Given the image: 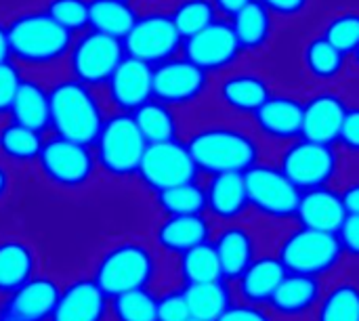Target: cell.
I'll list each match as a JSON object with an SVG mask.
<instances>
[{
	"instance_id": "681fc988",
	"label": "cell",
	"mask_w": 359,
	"mask_h": 321,
	"mask_svg": "<svg viewBox=\"0 0 359 321\" xmlns=\"http://www.w3.org/2000/svg\"><path fill=\"white\" fill-rule=\"evenodd\" d=\"M341 196H343V204H345L347 214H359V179L349 181L341 189Z\"/></svg>"
},
{
	"instance_id": "52a82bcc",
	"label": "cell",
	"mask_w": 359,
	"mask_h": 321,
	"mask_svg": "<svg viewBox=\"0 0 359 321\" xmlns=\"http://www.w3.org/2000/svg\"><path fill=\"white\" fill-rule=\"evenodd\" d=\"M276 164L301 189L332 185L343 170V153L337 145L299 137L280 147Z\"/></svg>"
},
{
	"instance_id": "d4e9b609",
	"label": "cell",
	"mask_w": 359,
	"mask_h": 321,
	"mask_svg": "<svg viewBox=\"0 0 359 321\" xmlns=\"http://www.w3.org/2000/svg\"><path fill=\"white\" fill-rule=\"evenodd\" d=\"M229 23L242 46L244 57L267 53L280 32L278 19L259 0H252L244 8H240L233 17H229Z\"/></svg>"
},
{
	"instance_id": "bcb514c9",
	"label": "cell",
	"mask_w": 359,
	"mask_h": 321,
	"mask_svg": "<svg viewBox=\"0 0 359 321\" xmlns=\"http://www.w3.org/2000/svg\"><path fill=\"white\" fill-rule=\"evenodd\" d=\"M343 257L359 261V214H347L337 231Z\"/></svg>"
},
{
	"instance_id": "30bf717a",
	"label": "cell",
	"mask_w": 359,
	"mask_h": 321,
	"mask_svg": "<svg viewBox=\"0 0 359 321\" xmlns=\"http://www.w3.org/2000/svg\"><path fill=\"white\" fill-rule=\"evenodd\" d=\"M250 212L265 221L284 223L297 217L301 189L273 162H257L244 172Z\"/></svg>"
},
{
	"instance_id": "7dc6e473",
	"label": "cell",
	"mask_w": 359,
	"mask_h": 321,
	"mask_svg": "<svg viewBox=\"0 0 359 321\" xmlns=\"http://www.w3.org/2000/svg\"><path fill=\"white\" fill-rule=\"evenodd\" d=\"M217 321H273V317L261 305L242 301V303H231Z\"/></svg>"
},
{
	"instance_id": "11a10c76",
	"label": "cell",
	"mask_w": 359,
	"mask_h": 321,
	"mask_svg": "<svg viewBox=\"0 0 359 321\" xmlns=\"http://www.w3.org/2000/svg\"><path fill=\"white\" fill-rule=\"evenodd\" d=\"M185 321H204V320H196V317H187Z\"/></svg>"
},
{
	"instance_id": "d6986e66",
	"label": "cell",
	"mask_w": 359,
	"mask_h": 321,
	"mask_svg": "<svg viewBox=\"0 0 359 321\" xmlns=\"http://www.w3.org/2000/svg\"><path fill=\"white\" fill-rule=\"evenodd\" d=\"M101 95L109 111L133 114L151 99V65L124 57L101 88Z\"/></svg>"
},
{
	"instance_id": "5bb4252c",
	"label": "cell",
	"mask_w": 359,
	"mask_h": 321,
	"mask_svg": "<svg viewBox=\"0 0 359 321\" xmlns=\"http://www.w3.org/2000/svg\"><path fill=\"white\" fill-rule=\"evenodd\" d=\"M200 170L183 139L149 143L143 151V160L137 172V183L147 191L156 193L166 187L198 181Z\"/></svg>"
},
{
	"instance_id": "277c9868",
	"label": "cell",
	"mask_w": 359,
	"mask_h": 321,
	"mask_svg": "<svg viewBox=\"0 0 359 321\" xmlns=\"http://www.w3.org/2000/svg\"><path fill=\"white\" fill-rule=\"evenodd\" d=\"M48 135L90 147L109 114L105 99L97 88L67 74L55 76L48 82Z\"/></svg>"
},
{
	"instance_id": "6da1fadb",
	"label": "cell",
	"mask_w": 359,
	"mask_h": 321,
	"mask_svg": "<svg viewBox=\"0 0 359 321\" xmlns=\"http://www.w3.org/2000/svg\"><path fill=\"white\" fill-rule=\"evenodd\" d=\"M183 141L198 166L200 175L246 172L263 160L265 143L244 120L223 116L191 122Z\"/></svg>"
},
{
	"instance_id": "f6af8a7d",
	"label": "cell",
	"mask_w": 359,
	"mask_h": 321,
	"mask_svg": "<svg viewBox=\"0 0 359 321\" xmlns=\"http://www.w3.org/2000/svg\"><path fill=\"white\" fill-rule=\"evenodd\" d=\"M337 147L345 156L359 158V103H349L341 132H339Z\"/></svg>"
},
{
	"instance_id": "ee69618b",
	"label": "cell",
	"mask_w": 359,
	"mask_h": 321,
	"mask_svg": "<svg viewBox=\"0 0 359 321\" xmlns=\"http://www.w3.org/2000/svg\"><path fill=\"white\" fill-rule=\"evenodd\" d=\"M23 74L25 71L11 59L0 63V120L8 118L13 99H15V93Z\"/></svg>"
},
{
	"instance_id": "9f6ffc18",
	"label": "cell",
	"mask_w": 359,
	"mask_h": 321,
	"mask_svg": "<svg viewBox=\"0 0 359 321\" xmlns=\"http://www.w3.org/2000/svg\"><path fill=\"white\" fill-rule=\"evenodd\" d=\"M126 2H141V0H126Z\"/></svg>"
},
{
	"instance_id": "8992f818",
	"label": "cell",
	"mask_w": 359,
	"mask_h": 321,
	"mask_svg": "<svg viewBox=\"0 0 359 321\" xmlns=\"http://www.w3.org/2000/svg\"><path fill=\"white\" fill-rule=\"evenodd\" d=\"M34 170L48 189L65 196L84 193L99 179L93 147L55 135H46Z\"/></svg>"
},
{
	"instance_id": "1f68e13d",
	"label": "cell",
	"mask_w": 359,
	"mask_h": 321,
	"mask_svg": "<svg viewBox=\"0 0 359 321\" xmlns=\"http://www.w3.org/2000/svg\"><path fill=\"white\" fill-rule=\"evenodd\" d=\"M44 139L46 135L4 118L0 120V160L13 170L34 168Z\"/></svg>"
},
{
	"instance_id": "f546056e",
	"label": "cell",
	"mask_w": 359,
	"mask_h": 321,
	"mask_svg": "<svg viewBox=\"0 0 359 321\" xmlns=\"http://www.w3.org/2000/svg\"><path fill=\"white\" fill-rule=\"evenodd\" d=\"M322 299V282L320 278L286 273V278L276 288L269 299V307L273 313L282 317H303L309 311H316Z\"/></svg>"
},
{
	"instance_id": "836d02e7",
	"label": "cell",
	"mask_w": 359,
	"mask_h": 321,
	"mask_svg": "<svg viewBox=\"0 0 359 321\" xmlns=\"http://www.w3.org/2000/svg\"><path fill=\"white\" fill-rule=\"evenodd\" d=\"M172 267H175L177 284H181V286L223 280L221 263H219V257H217V250H215L212 242L194 246L187 252L175 257Z\"/></svg>"
},
{
	"instance_id": "603a6c76",
	"label": "cell",
	"mask_w": 359,
	"mask_h": 321,
	"mask_svg": "<svg viewBox=\"0 0 359 321\" xmlns=\"http://www.w3.org/2000/svg\"><path fill=\"white\" fill-rule=\"evenodd\" d=\"M40 273V252L23 235H0V296H6Z\"/></svg>"
},
{
	"instance_id": "ffe728a7",
	"label": "cell",
	"mask_w": 359,
	"mask_h": 321,
	"mask_svg": "<svg viewBox=\"0 0 359 321\" xmlns=\"http://www.w3.org/2000/svg\"><path fill=\"white\" fill-rule=\"evenodd\" d=\"M48 321H109V296L90 275H76L61 284Z\"/></svg>"
},
{
	"instance_id": "4fadbf2b",
	"label": "cell",
	"mask_w": 359,
	"mask_h": 321,
	"mask_svg": "<svg viewBox=\"0 0 359 321\" xmlns=\"http://www.w3.org/2000/svg\"><path fill=\"white\" fill-rule=\"evenodd\" d=\"M273 90V82L265 71L240 63L215 78L210 101L223 116L250 120V116L269 99Z\"/></svg>"
},
{
	"instance_id": "f5cc1de1",
	"label": "cell",
	"mask_w": 359,
	"mask_h": 321,
	"mask_svg": "<svg viewBox=\"0 0 359 321\" xmlns=\"http://www.w3.org/2000/svg\"><path fill=\"white\" fill-rule=\"evenodd\" d=\"M349 63H351V69L353 71H358L359 74V46L351 53V57H349Z\"/></svg>"
},
{
	"instance_id": "44dd1931",
	"label": "cell",
	"mask_w": 359,
	"mask_h": 321,
	"mask_svg": "<svg viewBox=\"0 0 359 321\" xmlns=\"http://www.w3.org/2000/svg\"><path fill=\"white\" fill-rule=\"evenodd\" d=\"M215 223L208 214H181V217H160L151 229V244L160 250L164 259H175L194 246L212 240Z\"/></svg>"
},
{
	"instance_id": "d6a6232c",
	"label": "cell",
	"mask_w": 359,
	"mask_h": 321,
	"mask_svg": "<svg viewBox=\"0 0 359 321\" xmlns=\"http://www.w3.org/2000/svg\"><path fill=\"white\" fill-rule=\"evenodd\" d=\"M139 15V2L88 0V29L124 40Z\"/></svg>"
},
{
	"instance_id": "9c48e42d",
	"label": "cell",
	"mask_w": 359,
	"mask_h": 321,
	"mask_svg": "<svg viewBox=\"0 0 359 321\" xmlns=\"http://www.w3.org/2000/svg\"><path fill=\"white\" fill-rule=\"evenodd\" d=\"M278 259L288 273L322 278L332 273L345 257L337 233L299 225L280 240Z\"/></svg>"
},
{
	"instance_id": "ab89813d",
	"label": "cell",
	"mask_w": 359,
	"mask_h": 321,
	"mask_svg": "<svg viewBox=\"0 0 359 321\" xmlns=\"http://www.w3.org/2000/svg\"><path fill=\"white\" fill-rule=\"evenodd\" d=\"M320 34L330 44H334L339 50H343L345 55L351 57V53L359 46V11L358 8H343V11L332 13L324 21Z\"/></svg>"
},
{
	"instance_id": "b9f144b4",
	"label": "cell",
	"mask_w": 359,
	"mask_h": 321,
	"mask_svg": "<svg viewBox=\"0 0 359 321\" xmlns=\"http://www.w3.org/2000/svg\"><path fill=\"white\" fill-rule=\"evenodd\" d=\"M187 317L191 315L183 286L175 284L158 288V321H185Z\"/></svg>"
},
{
	"instance_id": "484cf974",
	"label": "cell",
	"mask_w": 359,
	"mask_h": 321,
	"mask_svg": "<svg viewBox=\"0 0 359 321\" xmlns=\"http://www.w3.org/2000/svg\"><path fill=\"white\" fill-rule=\"evenodd\" d=\"M345 217H347V210L343 204V196L332 185L301 191V200H299V208L294 217L299 225L318 229V231L337 233Z\"/></svg>"
},
{
	"instance_id": "2e32d148",
	"label": "cell",
	"mask_w": 359,
	"mask_h": 321,
	"mask_svg": "<svg viewBox=\"0 0 359 321\" xmlns=\"http://www.w3.org/2000/svg\"><path fill=\"white\" fill-rule=\"evenodd\" d=\"M248 122L263 143L282 147L303 137V97L273 90Z\"/></svg>"
},
{
	"instance_id": "f35d334b",
	"label": "cell",
	"mask_w": 359,
	"mask_h": 321,
	"mask_svg": "<svg viewBox=\"0 0 359 321\" xmlns=\"http://www.w3.org/2000/svg\"><path fill=\"white\" fill-rule=\"evenodd\" d=\"M168 13L183 40L219 19L212 0H177L168 6Z\"/></svg>"
},
{
	"instance_id": "d590c367",
	"label": "cell",
	"mask_w": 359,
	"mask_h": 321,
	"mask_svg": "<svg viewBox=\"0 0 359 321\" xmlns=\"http://www.w3.org/2000/svg\"><path fill=\"white\" fill-rule=\"evenodd\" d=\"M151 202L160 217L206 214V191L200 179L156 191L151 193Z\"/></svg>"
},
{
	"instance_id": "cb8c5ba5",
	"label": "cell",
	"mask_w": 359,
	"mask_h": 321,
	"mask_svg": "<svg viewBox=\"0 0 359 321\" xmlns=\"http://www.w3.org/2000/svg\"><path fill=\"white\" fill-rule=\"evenodd\" d=\"M210 242L217 250L223 280H227L229 284L236 282L257 257L255 233L242 221L221 225L219 229H215Z\"/></svg>"
},
{
	"instance_id": "83f0119b",
	"label": "cell",
	"mask_w": 359,
	"mask_h": 321,
	"mask_svg": "<svg viewBox=\"0 0 359 321\" xmlns=\"http://www.w3.org/2000/svg\"><path fill=\"white\" fill-rule=\"evenodd\" d=\"M11 120L48 135L50 130V111H48V82L42 80L38 74H23L13 105H11Z\"/></svg>"
},
{
	"instance_id": "3957f363",
	"label": "cell",
	"mask_w": 359,
	"mask_h": 321,
	"mask_svg": "<svg viewBox=\"0 0 359 321\" xmlns=\"http://www.w3.org/2000/svg\"><path fill=\"white\" fill-rule=\"evenodd\" d=\"M88 275L109 299L141 288L158 290L164 275V257L151 240L124 235L99 250Z\"/></svg>"
},
{
	"instance_id": "9a60e30c",
	"label": "cell",
	"mask_w": 359,
	"mask_h": 321,
	"mask_svg": "<svg viewBox=\"0 0 359 321\" xmlns=\"http://www.w3.org/2000/svg\"><path fill=\"white\" fill-rule=\"evenodd\" d=\"M181 55L202 67L212 78L229 71L246 59L229 19L223 17L212 21L202 32L185 38L181 44Z\"/></svg>"
},
{
	"instance_id": "7a4b0ae2",
	"label": "cell",
	"mask_w": 359,
	"mask_h": 321,
	"mask_svg": "<svg viewBox=\"0 0 359 321\" xmlns=\"http://www.w3.org/2000/svg\"><path fill=\"white\" fill-rule=\"evenodd\" d=\"M8 53L25 74H50L65 65L74 34L61 27L42 6H27L6 17Z\"/></svg>"
},
{
	"instance_id": "ac0fdd59",
	"label": "cell",
	"mask_w": 359,
	"mask_h": 321,
	"mask_svg": "<svg viewBox=\"0 0 359 321\" xmlns=\"http://www.w3.org/2000/svg\"><path fill=\"white\" fill-rule=\"evenodd\" d=\"M349 99L334 86H320L303 97V137L337 145Z\"/></svg>"
},
{
	"instance_id": "7bdbcfd3",
	"label": "cell",
	"mask_w": 359,
	"mask_h": 321,
	"mask_svg": "<svg viewBox=\"0 0 359 321\" xmlns=\"http://www.w3.org/2000/svg\"><path fill=\"white\" fill-rule=\"evenodd\" d=\"M278 23H294L309 17L316 6V0H259Z\"/></svg>"
},
{
	"instance_id": "e575fe53",
	"label": "cell",
	"mask_w": 359,
	"mask_h": 321,
	"mask_svg": "<svg viewBox=\"0 0 359 321\" xmlns=\"http://www.w3.org/2000/svg\"><path fill=\"white\" fill-rule=\"evenodd\" d=\"M183 292H185V301L189 307V315L196 320L217 321L233 303L231 286L227 280L189 284V286H183Z\"/></svg>"
},
{
	"instance_id": "4dcf8cb0",
	"label": "cell",
	"mask_w": 359,
	"mask_h": 321,
	"mask_svg": "<svg viewBox=\"0 0 359 321\" xmlns=\"http://www.w3.org/2000/svg\"><path fill=\"white\" fill-rule=\"evenodd\" d=\"M130 116L147 145L183 139L187 128V120L183 118L181 111L154 97L143 105H139Z\"/></svg>"
},
{
	"instance_id": "f1b7e54d",
	"label": "cell",
	"mask_w": 359,
	"mask_h": 321,
	"mask_svg": "<svg viewBox=\"0 0 359 321\" xmlns=\"http://www.w3.org/2000/svg\"><path fill=\"white\" fill-rule=\"evenodd\" d=\"M286 269L278 254H257L255 261L242 271V275L233 282L238 299L252 305H267L273 296L280 282L286 278Z\"/></svg>"
},
{
	"instance_id": "8d00e7d4",
	"label": "cell",
	"mask_w": 359,
	"mask_h": 321,
	"mask_svg": "<svg viewBox=\"0 0 359 321\" xmlns=\"http://www.w3.org/2000/svg\"><path fill=\"white\" fill-rule=\"evenodd\" d=\"M316 321H359V284L339 282L322 294Z\"/></svg>"
},
{
	"instance_id": "f907efd6",
	"label": "cell",
	"mask_w": 359,
	"mask_h": 321,
	"mask_svg": "<svg viewBox=\"0 0 359 321\" xmlns=\"http://www.w3.org/2000/svg\"><path fill=\"white\" fill-rule=\"evenodd\" d=\"M248 2H252V0H212V4H215L219 17H223V19L233 17L240 8H244Z\"/></svg>"
},
{
	"instance_id": "db71d44e",
	"label": "cell",
	"mask_w": 359,
	"mask_h": 321,
	"mask_svg": "<svg viewBox=\"0 0 359 321\" xmlns=\"http://www.w3.org/2000/svg\"><path fill=\"white\" fill-rule=\"evenodd\" d=\"M143 4H158V6H170L177 0H141Z\"/></svg>"
},
{
	"instance_id": "c3c4849f",
	"label": "cell",
	"mask_w": 359,
	"mask_h": 321,
	"mask_svg": "<svg viewBox=\"0 0 359 321\" xmlns=\"http://www.w3.org/2000/svg\"><path fill=\"white\" fill-rule=\"evenodd\" d=\"M15 172L8 164H4L0 160V206H4L11 196L15 193V187H17V179H15Z\"/></svg>"
},
{
	"instance_id": "7402d4cb",
	"label": "cell",
	"mask_w": 359,
	"mask_h": 321,
	"mask_svg": "<svg viewBox=\"0 0 359 321\" xmlns=\"http://www.w3.org/2000/svg\"><path fill=\"white\" fill-rule=\"evenodd\" d=\"M206 191V214L212 223L225 225L242 221L248 212V196L244 172H219L210 175L204 183Z\"/></svg>"
},
{
	"instance_id": "5b68a950",
	"label": "cell",
	"mask_w": 359,
	"mask_h": 321,
	"mask_svg": "<svg viewBox=\"0 0 359 321\" xmlns=\"http://www.w3.org/2000/svg\"><path fill=\"white\" fill-rule=\"evenodd\" d=\"M145 147L147 143L139 132L133 116L109 111L101 132L93 143L99 179H105L114 185L137 181Z\"/></svg>"
},
{
	"instance_id": "8fae6325",
	"label": "cell",
	"mask_w": 359,
	"mask_h": 321,
	"mask_svg": "<svg viewBox=\"0 0 359 321\" xmlns=\"http://www.w3.org/2000/svg\"><path fill=\"white\" fill-rule=\"evenodd\" d=\"M181 44L183 38L172 23L168 6L158 4L139 8L135 25L122 40L126 57L139 59L151 67L181 55Z\"/></svg>"
},
{
	"instance_id": "4316f807",
	"label": "cell",
	"mask_w": 359,
	"mask_h": 321,
	"mask_svg": "<svg viewBox=\"0 0 359 321\" xmlns=\"http://www.w3.org/2000/svg\"><path fill=\"white\" fill-rule=\"evenodd\" d=\"M301 63L305 74L322 86H334L351 69L349 55H345L334 44H330L322 34L309 36L303 42Z\"/></svg>"
},
{
	"instance_id": "816d5d0a",
	"label": "cell",
	"mask_w": 359,
	"mask_h": 321,
	"mask_svg": "<svg viewBox=\"0 0 359 321\" xmlns=\"http://www.w3.org/2000/svg\"><path fill=\"white\" fill-rule=\"evenodd\" d=\"M11 53H8V34H6V19L0 17V63L8 61Z\"/></svg>"
},
{
	"instance_id": "60d3db41",
	"label": "cell",
	"mask_w": 359,
	"mask_h": 321,
	"mask_svg": "<svg viewBox=\"0 0 359 321\" xmlns=\"http://www.w3.org/2000/svg\"><path fill=\"white\" fill-rule=\"evenodd\" d=\"M42 8L74 36L88 29V0H44Z\"/></svg>"
},
{
	"instance_id": "ba28073f",
	"label": "cell",
	"mask_w": 359,
	"mask_h": 321,
	"mask_svg": "<svg viewBox=\"0 0 359 321\" xmlns=\"http://www.w3.org/2000/svg\"><path fill=\"white\" fill-rule=\"evenodd\" d=\"M212 82L215 78L210 74L183 55L151 67V97L181 114L210 101Z\"/></svg>"
},
{
	"instance_id": "7c38bea8",
	"label": "cell",
	"mask_w": 359,
	"mask_h": 321,
	"mask_svg": "<svg viewBox=\"0 0 359 321\" xmlns=\"http://www.w3.org/2000/svg\"><path fill=\"white\" fill-rule=\"evenodd\" d=\"M124 57L122 40L95 29H84L74 36L63 69L67 76L101 90Z\"/></svg>"
},
{
	"instance_id": "e0dca14e",
	"label": "cell",
	"mask_w": 359,
	"mask_h": 321,
	"mask_svg": "<svg viewBox=\"0 0 359 321\" xmlns=\"http://www.w3.org/2000/svg\"><path fill=\"white\" fill-rule=\"evenodd\" d=\"M61 282L53 273H38L15 292L0 296V321H48Z\"/></svg>"
},
{
	"instance_id": "74e56055",
	"label": "cell",
	"mask_w": 359,
	"mask_h": 321,
	"mask_svg": "<svg viewBox=\"0 0 359 321\" xmlns=\"http://www.w3.org/2000/svg\"><path fill=\"white\" fill-rule=\"evenodd\" d=\"M109 321H158V290L141 288L111 296Z\"/></svg>"
}]
</instances>
